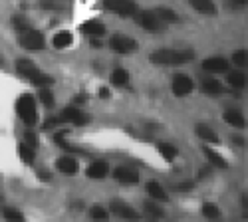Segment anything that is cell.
I'll return each instance as SVG.
<instances>
[{
	"instance_id": "obj_1",
	"label": "cell",
	"mask_w": 248,
	"mask_h": 222,
	"mask_svg": "<svg viewBox=\"0 0 248 222\" xmlns=\"http://www.w3.org/2000/svg\"><path fill=\"white\" fill-rule=\"evenodd\" d=\"M195 58L193 50H157L151 54V62L157 64V66H165V68H175V66H181L185 62H191Z\"/></svg>"
},
{
	"instance_id": "obj_2",
	"label": "cell",
	"mask_w": 248,
	"mask_h": 222,
	"mask_svg": "<svg viewBox=\"0 0 248 222\" xmlns=\"http://www.w3.org/2000/svg\"><path fill=\"white\" fill-rule=\"evenodd\" d=\"M16 111H18L20 119H22L26 125H34L36 121H38L36 102H34V97H32L30 93H24L22 97L18 99V104H16Z\"/></svg>"
},
{
	"instance_id": "obj_3",
	"label": "cell",
	"mask_w": 248,
	"mask_h": 222,
	"mask_svg": "<svg viewBox=\"0 0 248 222\" xmlns=\"http://www.w3.org/2000/svg\"><path fill=\"white\" fill-rule=\"evenodd\" d=\"M20 44H22L26 50H42L46 40L42 36V32H38L34 28H28L24 30L22 34H20Z\"/></svg>"
},
{
	"instance_id": "obj_4",
	"label": "cell",
	"mask_w": 248,
	"mask_h": 222,
	"mask_svg": "<svg viewBox=\"0 0 248 222\" xmlns=\"http://www.w3.org/2000/svg\"><path fill=\"white\" fill-rule=\"evenodd\" d=\"M103 8L121 16H131L137 12V4L133 0H103Z\"/></svg>"
},
{
	"instance_id": "obj_5",
	"label": "cell",
	"mask_w": 248,
	"mask_h": 222,
	"mask_svg": "<svg viewBox=\"0 0 248 222\" xmlns=\"http://www.w3.org/2000/svg\"><path fill=\"white\" fill-rule=\"evenodd\" d=\"M109 46H111V50H115L117 54H131V52L137 50V42H135V40H133V38H127V36H121V34L111 36Z\"/></svg>"
},
{
	"instance_id": "obj_6",
	"label": "cell",
	"mask_w": 248,
	"mask_h": 222,
	"mask_svg": "<svg viewBox=\"0 0 248 222\" xmlns=\"http://www.w3.org/2000/svg\"><path fill=\"white\" fill-rule=\"evenodd\" d=\"M139 24L145 28V30H149V32H161V30L165 28L163 20H161L155 12H149V10H145V12L139 14Z\"/></svg>"
},
{
	"instance_id": "obj_7",
	"label": "cell",
	"mask_w": 248,
	"mask_h": 222,
	"mask_svg": "<svg viewBox=\"0 0 248 222\" xmlns=\"http://www.w3.org/2000/svg\"><path fill=\"white\" fill-rule=\"evenodd\" d=\"M195 84H193V79L189 75H185V74H179L173 77V93L183 97V95H189L193 91Z\"/></svg>"
},
{
	"instance_id": "obj_8",
	"label": "cell",
	"mask_w": 248,
	"mask_h": 222,
	"mask_svg": "<svg viewBox=\"0 0 248 222\" xmlns=\"http://www.w3.org/2000/svg\"><path fill=\"white\" fill-rule=\"evenodd\" d=\"M58 117H60L62 123H74V125H84L86 121H88V117L84 115V111H79L76 107H66Z\"/></svg>"
},
{
	"instance_id": "obj_9",
	"label": "cell",
	"mask_w": 248,
	"mask_h": 222,
	"mask_svg": "<svg viewBox=\"0 0 248 222\" xmlns=\"http://www.w3.org/2000/svg\"><path fill=\"white\" fill-rule=\"evenodd\" d=\"M202 70L204 72H211V74H222V72L229 70V62H226L224 58H218V56L206 58L204 62H202Z\"/></svg>"
},
{
	"instance_id": "obj_10",
	"label": "cell",
	"mask_w": 248,
	"mask_h": 222,
	"mask_svg": "<svg viewBox=\"0 0 248 222\" xmlns=\"http://www.w3.org/2000/svg\"><path fill=\"white\" fill-rule=\"evenodd\" d=\"M115 178L119 180L121 185H135V183H139L137 171H133V169H129V167H119V169H115Z\"/></svg>"
},
{
	"instance_id": "obj_11",
	"label": "cell",
	"mask_w": 248,
	"mask_h": 222,
	"mask_svg": "<svg viewBox=\"0 0 248 222\" xmlns=\"http://www.w3.org/2000/svg\"><path fill=\"white\" fill-rule=\"evenodd\" d=\"M56 167H58L60 173H64V175H76L78 173V161L74 157H60Z\"/></svg>"
},
{
	"instance_id": "obj_12",
	"label": "cell",
	"mask_w": 248,
	"mask_h": 222,
	"mask_svg": "<svg viewBox=\"0 0 248 222\" xmlns=\"http://www.w3.org/2000/svg\"><path fill=\"white\" fill-rule=\"evenodd\" d=\"M111 212H115L121 218H139V212H135L131 207H127L125 203H121V200H113L111 203Z\"/></svg>"
},
{
	"instance_id": "obj_13",
	"label": "cell",
	"mask_w": 248,
	"mask_h": 222,
	"mask_svg": "<svg viewBox=\"0 0 248 222\" xmlns=\"http://www.w3.org/2000/svg\"><path fill=\"white\" fill-rule=\"evenodd\" d=\"M189 2L201 14H206V16H215L217 14V6L213 4V0H189Z\"/></svg>"
},
{
	"instance_id": "obj_14",
	"label": "cell",
	"mask_w": 248,
	"mask_h": 222,
	"mask_svg": "<svg viewBox=\"0 0 248 222\" xmlns=\"http://www.w3.org/2000/svg\"><path fill=\"white\" fill-rule=\"evenodd\" d=\"M79 30L84 32V34L93 36V38H97V36H103V34H106V26H103L101 22H97V20H90V22H84V24L79 26Z\"/></svg>"
},
{
	"instance_id": "obj_15",
	"label": "cell",
	"mask_w": 248,
	"mask_h": 222,
	"mask_svg": "<svg viewBox=\"0 0 248 222\" xmlns=\"http://www.w3.org/2000/svg\"><path fill=\"white\" fill-rule=\"evenodd\" d=\"M202 91L209 93V95H218V93H224L226 89L222 88V84L218 82V79L204 77V79H202Z\"/></svg>"
},
{
	"instance_id": "obj_16",
	"label": "cell",
	"mask_w": 248,
	"mask_h": 222,
	"mask_svg": "<svg viewBox=\"0 0 248 222\" xmlns=\"http://www.w3.org/2000/svg\"><path fill=\"white\" fill-rule=\"evenodd\" d=\"M108 171H109L108 163H103V161H95V163H92L88 167V177L90 178H103L108 175Z\"/></svg>"
},
{
	"instance_id": "obj_17",
	"label": "cell",
	"mask_w": 248,
	"mask_h": 222,
	"mask_svg": "<svg viewBox=\"0 0 248 222\" xmlns=\"http://www.w3.org/2000/svg\"><path fill=\"white\" fill-rule=\"evenodd\" d=\"M30 82L34 84V86H38V88H48V86H52L54 84V77L52 75H48V74H42V72H34L30 77Z\"/></svg>"
},
{
	"instance_id": "obj_18",
	"label": "cell",
	"mask_w": 248,
	"mask_h": 222,
	"mask_svg": "<svg viewBox=\"0 0 248 222\" xmlns=\"http://www.w3.org/2000/svg\"><path fill=\"white\" fill-rule=\"evenodd\" d=\"M16 70L22 74L24 77H30L34 72H38V68H36V64L32 62V59H26V58H22V59H18L16 62Z\"/></svg>"
},
{
	"instance_id": "obj_19",
	"label": "cell",
	"mask_w": 248,
	"mask_h": 222,
	"mask_svg": "<svg viewBox=\"0 0 248 222\" xmlns=\"http://www.w3.org/2000/svg\"><path fill=\"white\" fill-rule=\"evenodd\" d=\"M222 119L226 121V123L234 125V127H244V125H246V121H244V117L240 115V111H234V109H229V111H224Z\"/></svg>"
},
{
	"instance_id": "obj_20",
	"label": "cell",
	"mask_w": 248,
	"mask_h": 222,
	"mask_svg": "<svg viewBox=\"0 0 248 222\" xmlns=\"http://www.w3.org/2000/svg\"><path fill=\"white\" fill-rule=\"evenodd\" d=\"M147 192H149V196H153L155 200H165V203L169 200V194L165 192V191H163V187H161L159 183H155V180L147 183Z\"/></svg>"
},
{
	"instance_id": "obj_21",
	"label": "cell",
	"mask_w": 248,
	"mask_h": 222,
	"mask_svg": "<svg viewBox=\"0 0 248 222\" xmlns=\"http://www.w3.org/2000/svg\"><path fill=\"white\" fill-rule=\"evenodd\" d=\"M155 14L163 20L165 24H167V22H171V24L179 22V14H177L175 10H171V8H157V10H155Z\"/></svg>"
},
{
	"instance_id": "obj_22",
	"label": "cell",
	"mask_w": 248,
	"mask_h": 222,
	"mask_svg": "<svg viewBox=\"0 0 248 222\" xmlns=\"http://www.w3.org/2000/svg\"><path fill=\"white\" fill-rule=\"evenodd\" d=\"M72 42H74V38H72L70 32H58V34L54 36V40H52V44H54L56 48H66V46H70Z\"/></svg>"
},
{
	"instance_id": "obj_23",
	"label": "cell",
	"mask_w": 248,
	"mask_h": 222,
	"mask_svg": "<svg viewBox=\"0 0 248 222\" xmlns=\"http://www.w3.org/2000/svg\"><path fill=\"white\" fill-rule=\"evenodd\" d=\"M197 135L204 141H211V143H218V135L206 125H197Z\"/></svg>"
},
{
	"instance_id": "obj_24",
	"label": "cell",
	"mask_w": 248,
	"mask_h": 222,
	"mask_svg": "<svg viewBox=\"0 0 248 222\" xmlns=\"http://www.w3.org/2000/svg\"><path fill=\"white\" fill-rule=\"evenodd\" d=\"M229 84L232 86V88H244L246 86V74H242V72H229Z\"/></svg>"
},
{
	"instance_id": "obj_25",
	"label": "cell",
	"mask_w": 248,
	"mask_h": 222,
	"mask_svg": "<svg viewBox=\"0 0 248 222\" xmlns=\"http://www.w3.org/2000/svg\"><path fill=\"white\" fill-rule=\"evenodd\" d=\"M127 82H129V74H127L125 70L119 68V70H115V72L111 74V84H113V86H119V88H121V86H127Z\"/></svg>"
},
{
	"instance_id": "obj_26",
	"label": "cell",
	"mask_w": 248,
	"mask_h": 222,
	"mask_svg": "<svg viewBox=\"0 0 248 222\" xmlns=\"http://www.w3.org/2000/svg\"><path fill=\"white\" fill-rule=\"evenodd\" d=\"M202 151H204V155H206V157H209V161H211L213 165H217L218 169H226V161H224L218 153H215V151H213V149H209V147H204Z\"/></svg>"
},
{
	"instance_id": "obj_27",
	"label": "cell",
	"mask_w": 248,
	"mask_h": 222,
	"mask_svg": "<svg viewBox=\"0 0 248 222\" xmlns=\"http://www.w3.org/2000/svg\"><path fill=\"white\" fill-rule=\"evenodd\" d=\"M159 153L165 157V161H175L177 159V155H179V151H177V147H173V145H159Z\"/></svg>"
},
{
	"instance_id": "obj_28",
	"label": "cell",
	"mask_w": 248,
	"mask_h": 222,
	"mask_svg": "<svg viewBox=\"0 0 248 222\" xmlns=\"http://www.w3.org/2000/svg\"><path fill=\"white\" fill-rule=\"evenodd\" d=\"M232 64L238 66V68H246V64H248V54H246V50H238V52L232 54Z\"/></svg>"
},
{
	"instance_id": "obj_29",
	"label": "cell",
	"mask_w": 248,
	"mask_h": 222,
	"mask_svg": "<svg viewBox=\"0 0 248 222\" xmlns=\"http://www.w3.org/2000/svg\"><path fill=\"white\" fill-rule=\"evenodd\" d=\"M202 214H204L206 218H218V216H220V210H218V207L213 205V203H204V205H202Z\"/></svg>"
},
{
	"instance_id": "obj_30",
	"label": "cell",
	"mask_w": 248,
	"mask_h": 222,
	"mask_svg": "<svg viewBox=\"0 0 248 222\" xmlns=\"http://www.w3.org/2000/svg\"><path fill=\"white\" fill-rule=\"evenodd\" d=\"M12 24H14V28H16V30H20V32H24V30L32 28V26H30V22H28L26 18H22V16H14V18H12Z\"/></svg>"
},
{
	"instance_id": "obj_31",
	"label": "cell",
	"mask_w": 248,
	"mask_h": 222,
	"mask_svg": "<svg viewBox=\"0 0 248 222\" xmlns=\"http://www.w3.org/2000/svg\"><path fill=\"white\" fill-rule=\"evenodd\" d=\"M38 97H40V102H42L46 107H52V105H54V95H52L46 88L40 89V95H38Z\"/></svg>"
},
{
	"instance_id": "obj_32",
	"label": "cell",
	"mask_w": 248,
	"mask_h": 222,
	"mask_svg": "<svg viewBox=\"0 0 248 222\" xmlns=\"http://www.w3.org/2000/svg\"><path fill=\"white\" fill-rule=\"evenodd\" d=\"M20 157L24 159V163H32L34 161V149H30L28 145H20Z\"/></svg>"
},
{
	"instance_id": "obj_33",
	"label": "cell",
	"mask_w": 248,
	"mask_h": 222,
	"mask_svg": "<svg viewBox=\"0 0 248 222\" xmlns=\"http://www.w3.org/2000/svg\"><path fill=\"white\" fill-rule=\"evenodd\" d=\"M145 212L149 214V216H157V218H161L165 212H163V208H159L155 203H145Z\"/></svg>"
},
{
	"instance_id": "obj_34",
	"label": "cell",
	"mask_w": 248,
	"mask_h": 222,
	"mask_svg": "<svg viewBox=\"0 0 248 222\" xmlns=\"http://www.w3.org/2000/svg\"><path fill=\"white\" fill-rule=\"evenodd\" d=\"M40 6L46 8V10H64V4H60L58 0H42Z\"/></svg>"
},
{
	"instance_id": "obj_35",
	"label": "cell",
	"mask_w": 248,
	"mask_h": 222,
	"mask_svg": "<svg viewBox=\"0 0 248 222\" xmlns=\"http://www.w3.org/2000/svg\"><path fill=\"white\" fill-rule=\"evenodd\" d=\"M24 145H28V147L34 149V151L38 149V137H36L32 131H28V133L24 135Z\"/></svg>"
},
{
	"instance_id": "obj_36",
	"label": "cell",
	"mask_w": 248,
	"mask_h": 222,
	"mask_svg": "<svg viewBox=\"0 0 248 222\" xmlns=\"http://www.w3.org/2000/svg\"><path fill=\"white\" fill-rule=\"evenodd\" d=\"M90 214H92V218H95V220H106V218H108V210L101 208V207H93V208L90 210Z\"/></svg>"
},
{
	"instance_id": "obj_37",
	"label": "cell",
	"mask_w": 248,
	"mask_h": 222,
	"mask_svg": "<svg viewBox=\"0 0 248 222\" xmlns=\"http://www.w3.org/2000/svg\"><path fill=\"white\" fill-rule=\"evenodd\" d=\"M2 214H4V218H10V220H22V218H24L22 212H16V210H12V208H4Z\"/></svg>"
},
{
	"instance_id": "obj_38",
	"label": "cell",
	"mask_w": 248,
	"mask_h": 222,
	"mask_svg": "<svg viewBox=\"0 0 248 222\" xmlns=\"http://www.w3.org/2000/svg\"><path fill=\"white\" fill-rule=\"evenodd\" d=\"M177 189L179 191H189V189H193V183H191V180H189V183H181Z\"/></svg>"
},
{
	"instance_id": "obj_39",
	"label": "cell",
	"mask_w": 248,
	"mask_h": 222,
	"mask_svg": "<svg viewBox=\"0 0 248 222\" xmlns=\"http://www.w3.org/2000/svg\"><path fill=\"white\" fill-rule=\"evenodd\" d=\"M99 95H101L103 99H108V97H109V89H106V88H103V89H99Z\"/></svg>"
},
{
	"instance_id": "obj_40",
	"label": "cell",
	"mask_w": 248,
	"mask_h": 222,
	"mask_svg": "<svg viewBox=\"0 0 248 222\" xmlns=\"http://www.w3.org/2000/svg\"><path fill=\"white\" fill-rule=\"evenodd\" d=\"M92 46H93V48H101V42L93 38V40H92Z\"/></svg>"
},
{
	"instance_id": "obj_41",
	"label": "cell",
	"mask_w": 248,
	"mask_h": 222,
	"mask_svg": "<svg viewBox=\"0 0 248 222\" xmlns=\"http://www.w3.org/2000/svg\"><path fill=\"white\" fill-rule=\"evenodd\" d=\"M236 4H246V0H234Z\"/></svg>"
},
{
	"instance_id": "obj_42",
	"label": "cell",
	"mask_w": 248,
	"mask_h": 222,
	"mask_svg": "<svg viewBox=\"0 0 248 222\" xmlns=\"http://www.w3.org/2000/svg\"><path fill=\"white\" fill-rule=\"evenodd\" d=\"M0 66H2V59H0Z\"/></svg>"
}]
</instances>
